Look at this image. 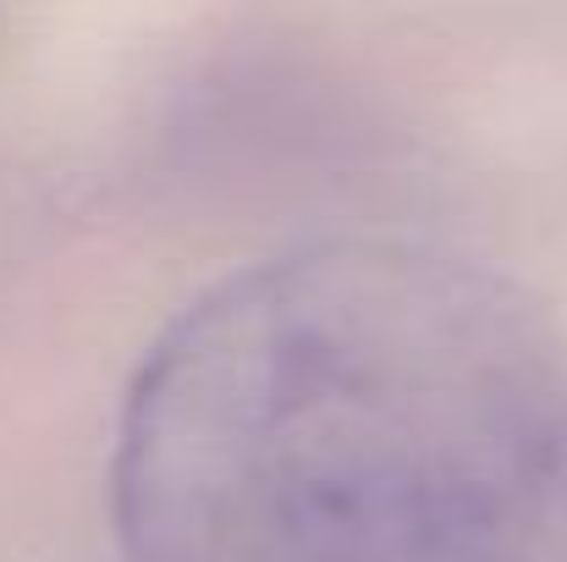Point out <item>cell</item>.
Segmentation results:
<instances>
[{"instance_id":"obj_1","label":"cell","mask_w":567,"mask_h":562,"mask_svg":"<svg viewBox=\"0 0 567 562\" xmlns=\"http://www.w3.org/2000/svg\"><path fill=\"white\" fill-rule=\"evenodd\" d=\"M111 508L127 562H567V337L441 248L259 259L144 354Z\"/></svg>"}]
</instances>
